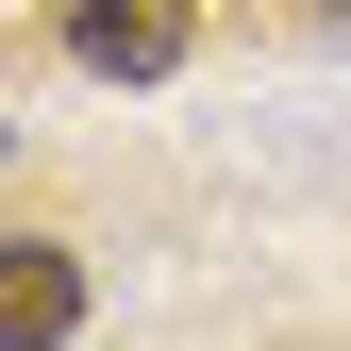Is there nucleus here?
I'll list each match as a JSON object with an SVG mask.
<instances>
[{
  "label": "nucleus",
  "instance_id": "2",
  "mask_svg": "<svg viewBox=\"0 0 351 351\" xmlns=\"http://www.w3.org/2000/svg\"><path fill=\"white\" fill-rule=\"evenodd\" d=\"M67 51L101 67V84H151V67H184V0H84Z\"/></svg>",
  "mask_w": 351,
  "mask_h": 351
},
{
  "label": "nucleus",
  "instance_id": "1",
  "mask_svg": "<svg viewBox=\"0 0 351 351\" xmlns=\"http://www.w3.org/2000/svg\"><path fill=\"white\" fill-rule=\"evenodd\" d=\"M67 318H84V251L17 234L0 251V351H67Z\"/></svg>",
  "mask_w": 351,
  "mask_h": 351
}]
</instances>
